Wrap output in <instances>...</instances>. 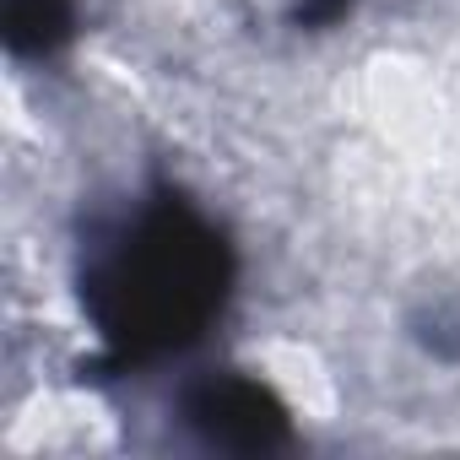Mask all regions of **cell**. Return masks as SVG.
Listing matches in <instances>:
<instances>
[{"label": "cell", "mask_w": 460, "mask_h": 460, "mask_svg": "<svg viewBox=\"0 0 460 460\" xmlns=\"http://www.w3.org/2000/svg\"><path fill=\"white\" fill-rule=\"evenodd\" d=\"M82 309L109 368H141L206 336L234 293V244L173 184L93 222L82 244Z\"/></svg>", "instance_id": "6da1fadb"}, {"label": "cell", "mask_w": 460, "mask_h": 460, "mask_svg": "<svg viewBox=\"0 0 460 460\" xmlns=\"http://www.w3.org/2000/svg\"><path fill=\"white\" fill-rule=\"evenodd\" d=\"M411 341L438 358V363H460V293H433L406 314Z\"/></svg>", "instance_id": "277c9868"}, {"label": "cell", "mask_w": 460, "mask_h": 460, "mask_svg": "<svg viewBox=\"0 0 460 460\" xmlns=\"http://www.w3.org/2000/svg\"><path fill=\"white\" fill-rule=\"evenodd\" d=\"M0 33L17 60H49L76 33V0H6Z\"/></svg>", "instance_id": "3957f363"}, {"label": "cell", "mask_w": 460, "mask_h": 460, "mask_svg": "<svg viewBox=\"0 0 460 460\" xmlns=\"http://www.w3.org/2000/svg\"><path fill=\"white\" fill-rule=\"evenodd\" d=\"M179 417L206 449H227V455H271V449H288L293 438L288 406L277 401L271 385L250 374H206L184 385Z\"/></svg>", "instance_id": "7a4b0ae2"}]
</instances>
